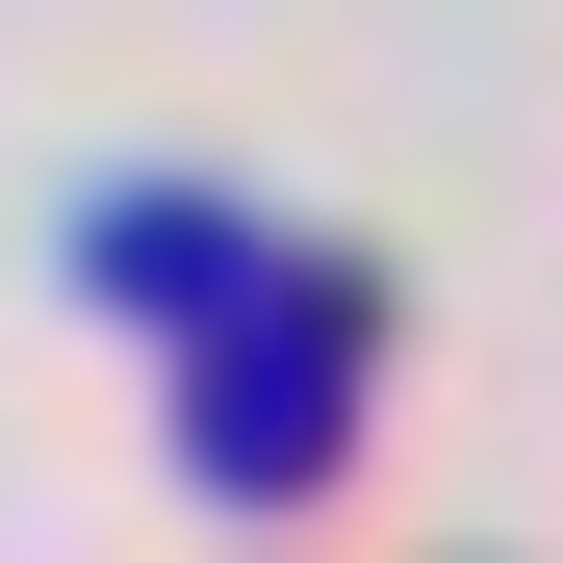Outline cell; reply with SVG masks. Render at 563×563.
<instances>
[{"instance_id":"obj_2","label":"cell","mask_w":563,"mask_h":563,"mask_svg":"<svg viewBox=\"0 0 563 563\" xmlns=\"http://www.w3.org/2000/svg\"><path fill=\"white\" fill-rule=\"evenodd\" d=\"M256 282H282V256H256L231 206H129V231H103V308H256Z\"/></svg>"},{"instance_id":"obj_1","label":"cell","mask_w":563,"mask_h":563,"mask_svg":"<svg viewBox=\"0 0 563 563\" xmlns=\"http://www.w3.org/2000/svg\"><path fill=\"white\" fill-rule=\"evenodd\" d=\"M333 358H358V282H308V256H282V333H206L179 461H206V487H308V461H333Z\"/></svg>"}]
</instances>
